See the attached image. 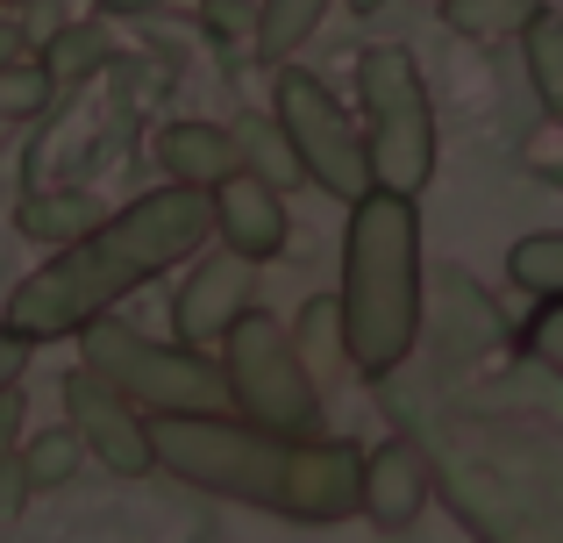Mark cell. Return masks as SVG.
I'll return each mask as SVG.
<instances>
[{
    "label": "cell",
    "mask_w": 563,
    "mask_h": 543,
    "mask_svg": "<svg viewBox=\"0 0 563 543\" xmlns=\"http://www.w3.org/2000/svg\"><path fill=\"white\" fill-rule=\"evenodd\" d=\"M214 237V194L207 186H157V194H136L122 215H100L79 243L51 258L43 272H29L22 286L8 293V322L22 344H51V336H79L93 315H108L122 293H136L143 279L186 265L192 251H207Z\"/></svg>",
    "instance_id": "cell-1"
},
{
    "label": "cell",
    "mask_w": 563,
    "mask_h": 543,
    "mask_svg": "<svg viewBox=\"0 0 563 543\" xmlns=\"http://www.w3.org/2000/svg\"><path fill=\"white\" fill-rule=\"evenodd\" d=\"M343 336L350 365L364 379H385L407 365L413 329H421V222H413L407 194L372 186L364 200H350L343 229Z\"/></svg>",
    "instance_id": "cell-2"
},
{
    "label": "cell",
    "mask_w": 563,
    "mask_h": 543,
    "mask_svg": "<svg viewBox=\"0 0 563 543\" xmlns=\"http://www.w3.org/2000/svg\"><path fill=\"white\" fill-rule=\"evenodd\" d=\"M143 430H151V458L165 473H179L186 487L221 493V501H250V508H278L292 436H272L250 415H221V408H157Z\"/></svg>",
    "instance_id": "cell-3"
},
{
    "label": "cell",
    "mask_w": 563,
    "mask_h": 543,
    "mask_svg": "<svg viewBox=\"0 0 563 543\" xmlns=\"http://www.w3.org/2000/svg\"><path fill=\"white\" fill-rule=\"evenodd\" d=\"M221 387H229L235 415H250L272 436H321V422H329L314 372L300 365L292 336L278 329L257 301H250L243 315L229 322V336H221Z\"/></svg>",
    "instance_id": "cell-4"
},
{
    "label": "cell",
    "mask_w": 563,
    "mask_h": 543,
    "mask_svg": "<svg viewBox=\"0 0 563 543\" xmlns=\"http://www.w3.org/2000/svg\"><path fill=\"white\" fill-rule=\"evenodd\" d=\"M357 94H364V115H372V137H364L372 186L413 200L435 180V108H428V79L407 43H372L357 57Z\"/></svg>",
    "instance_id": "cell-5"
},
{
    "label": "cell",
    "mask_w": 563,
    "mask_h": 543,
    "mask_svg": "<svg viewBox=\"0 0 563 543\" xmlns=\"http://www.w3.org/2000/svg\"><path fill=\"white\" fill-rule=\"evenodd\" d=\"M86 344V372H100L114 393L129 401H151V408H221V365H207V350L192 344H151L143 329L114 315H93L79 329Z\"/></svg>",
    "instance_id": "cell-6"
},
{
    "label": "cell",
    "mask_w": 563,
    "mask_h": 543,
    "mask_svg": "<svg viewBox=\"0 0 563 543\" xmlns=\"http://www.w3.org/2000/svg\"><path fill=\"white\" fill-rule=\"evenodd\" d=\"M272 72H278L272 79V115H278V129H286L300 172L335 200H364L372 194V151H364V137L350 129L343 100L300 65H272Z\"/></svg>",
    "instance_id": "cell-7"
},
{
    "label": "cell",
    "mask_w": 563,
    "mask_h": 543,
    "mask_svg": "<svg viewBox=\"0 0 563 543\" xmlns=\"http://www.w3.org/2000/svg\"><path fill=\"white\" fill-rule=\"evenodd\" d=\"M435 487L450 493V508L471 522L485 543H563V508L550 493H536L521 473L493 465L485 450H442Z\"/></svg>",
    "instance_id": "cell-8"
},
{
    "label": "cell",
    "mask_w": 563,
    "mask_h": 543,
    "mask_svg": "<svg viewBox=\"0 0 563 543\" xmlns=\"http://www.w3.org/2000/svg\"><path fill=\"white\" fill-rule=\"evenodd\" d=\"M364 501V450L343 436H292L286 479H278V515L292 522H343Z\"/></svg>",
    "instance_id": "cell-9"
},
{
    "label": "cell",
    "mask_w": 563,
    "mask_h": 543,
    "mask_svg": "<svg viewBox=\"0 0 563 543\" xmlns=\"http://www.w3.org/2000/svg\"><path fill=\"white\" fill-rule=\"evenodd\" d=\"M65 415H71V430H79V444L93 450V458L108 465L114 479H143V473H157V458H151V430L136 422L129 393H114L100 372H71V379H65Z\"/></svg>",
    "instance_id": "cell-10"
},
{
    "label": "cell",
    "mask_w": 563,
    "mask_h": 543,
    "mask_svg": "<svg viewBox=\"0 0 563 543\" xmlns=\"http://www.w3.org/2000/svg\"><path fill=\"white\" fill-rule=\"evenodd\" d=\"M214 194V229H221V251L250 258V265H272L278 251L292 243V215H286V194L278 186H264L257 172L235 165L221 186H207Z\"/></svg>",
    "instance_id": "cell-11"
},
{
    "label": "cell",
    "mask_w": 563,
    "mask_h": 543,
    "mask_svg": "<svg viewBox=\"0 0 563 543\" xmlns=\"http://www.w3.org/2000/svg\"><path fill=\"white\" fill-rule=\"evenodd\" d=\"M257 301V265L235 251L207 258V265H192V279L179 286V301H172V329H179V344L207 350L229 336V322L243 315V307Z\"/></svg>",
    "instance_id": "cell-12"
},
{
    "label": "cell",
    "mask_w": 563,
    "mask_h": 543,
    "mask_svg": "<svg viewBox=\"0 0 563 543\" xmlns=\"http://www.w3.org/2000/svg\"><path fill=\"white\" fill-rule=\"evenodd\" d=\"M428 493H435V458H428L413 436H385L372 458H364V501L357 508L378 530H407L428 508Z\"/></svg>",
    "instance_id": "cell-13"
},
{
    "label": "cell",
    "mask_w": 563,
    "mask_h": 543,
    "mask_svg": "<svg viewBox=\"0 0 563 543\" xmlns=\"http://www.w3.org/2000/svg\"><path fill=\"white\" fill-rule=\"evenodd\" d=\"M499 344H507V315L493 307V293L464 265L442 272V336H435L442 372H464V365H478L485 350H499Z\"/></svg>",
    "instance_id": "cell-14"
},
{
    "label": "cell",
    "mask_w": 563,
    "mask_h": 543,
    "mask_svg": "<svg viewBox=\"0 0 563 543\" xmlns=\"http://www.w3.org/2000/svg\"><path fill=\"white\" fill-rule=\"evenodd\" d=\"M100 215L108 208H100L93 194H79V186H29V194L14 200V229H22L29 243H51V251L79 243Z\"/></svg>",
    "instance_id": "cell-15"
},
{
    "label": "cell",
    "mask_w": 563,
    "mask_h": 543,
    "mask_svg": "<svg viewBox=\"0 0 563 543\" xmlns=\"http://www.w3.org/2000/svg\"><path fill=\"white\" fill-rule=\"evenodd\" d=\"M157 158H165V172L186 180V186H221L235 172V143H229V129H214V122H165Z\"/></svg>",
    "instance_id": "cell-16"
},
{
    "label": "cell",
    "mask_w": 563,
    "mask_h": 543,
    "mask_svg": "<svg viewBox=\"0 0 563 543\" xmlns=\"http://www.w3.org/2000/svg\"><path fill=\"white\" fill-rule=\"evenodd\" d=\"M43 72H51V86H86L100 79V72L114 65V29L108 14H93V22H57L51 36H43Z\"/></svg>",
    "instance_id": "cell-17"
},
{
    "label": "cell",
    "mask_w": 563,
    "mask_h": 543,
    "mask_svg": "<svg viewBox=\"0 0 563 543\" xmlns=\"http://www.w3.org/2000/svg\"><path fill=\"white\" fill-rule=\"evenodd\" d=\"M292 350H300V365L314 372V387H329V379L350 365L343 301H335V293H314V301H300V322H292Z\"/></svg>",
    "instance_id": "cell-18"
},
{
    "label": "cell",
    "mask_w": 563,
    "mask_h": 543,
    "mask_svg": "<svg viewBox=\"0 0 563 543\" xmlns=\"http://www.w3.org/2000/svg\"><path fill=\"white\" fill-rule=\"evenodd\" d=\"M229 143H235V165H250L264 186H278V194H286L292 180H307L300 158H292V143H286V129H278V115H235Z\"/></svg>",
    "instance_id": "cell-19"
},
{
    "label": "cell",
    "mask_w": 563,
    "mask_h": 543,
    "mask_svg": "<svg viewBox=\"0 0 563 543\" xmlns=\"http://www.w3.org/2000/svg\"><path fill=\"white\" fill-rule=\"evenodd\" d=\"M329 8L335 0H257V36H250V51H257L264 65H286V57L321 29Z\"/></svg>",
    "instance_id": "cell-20"
},
{
    "label": "cell",
    "mask_w": 563,
    "mask_h": 543,
    "mask_svg": "<svg viewBox=\"0 0 563 543\" xmlns=\"http://www.w3.org/2000/svg\"><path fill=\"white\" fill-rule=\"evenodd\" d=\"M521 57H528V79H536L542 108L563 122V14L556 8H536L521 22Z\"/></svg>",
    "instance_id": "cell-21"
},
{
    "label": "cell",
    "mask_w": 563,
    "mask_h": 543,
    "mask_svg": "<svg viewBox=\"0 0 563 543\" xmlns=\"http://www.w3.org/2000/svg\"><path fill=\"white\" fill-rule=\"evenodd\" d=\"M79 458H86V444H79V430H43V436H29L22 444V479H29V493H57V487H71V473H79Z\"/></svg>",
    "instance_id": "cell-22"
},
{
    "label": "cell",
    "mask_w": 563,
    "mask_h": 543,
    "mask_svg": "<svg viewBox=\"0 0 563 543\" xmlns=\"http://www.w3.org/2000/svg\"><path fill=\"white\" fill-rule=\"evenodd\" d=\"M507 279L521 293H536V301H563V229L514 243V251H507Z\"/></svg>",
    "instance_id": "cell-23"
},
{
    "label": "cell",
    "mask_w": 563,
    "mask_h": 543,
    "mask_svg": "<svg viewBox=\"0 0 563 543\" xmlns=\"http://www.w3.org/2000/svg\"><path fill=\"white\" fill-rule=\"evenodd\" d=\"M528 14H536V0H442V22L456 36H521Z\"/></svg>",
    "instance_id": "cell-24"
},
{
    "label": "cell",
    "mask_w": 563,
    "mask_h": 543,
    "mask_svg": "<svg viewBox=\"0 0 563 543\" xmlns=\"http://www.w3.org/2000/svg\"><path fill=\"white\" fill-rule=\"evenodd\" d=\"M51 100H57V86H51L43 65H22V57L0 65V115H8V122H29V115H43Z\"/></svg>",
    "instance_id": "cell-25"
},
{
    "label": "cell",
    "mask_w": 563,
    "mask_h": 543,
    "mask_svg": "<svg viewBox=\"0 0 563 543\" xmlns=\"http://www.w3.org/2000/svg\"><path fill=\"white\" fill-rule=\"evenodd\" d=\"M200 36L221 51H250L257 36V0H200Z\"/></svg>",
    "instance_id": "cell-26"
},
{
    "label": "cell",
    "mask_w": 563,
    "mask_h": 543,
    "mask_svg": "<svg viewBox=\"0 0 563 543\" xmlns=\"http://www.w3.org/2000/svg\"><path fill=\"white\" fill-rule=\"evenodd\" d=\"M528 350H536V365H550L563 379V301H550L536 322H528Z\"/></svg>",
    "instance_id": "cell-27"
},
{
    "label": "cell",
    "mask_w": 563,
    "mask_h": 543,
    "mask_svg": "<svg viewBox=\"0 0 563 543\" xmlns=\"http://www.w3.org/2000/svg\"><path fill=\"white\" fill-rule=\"evenodd\" d=\"M22 501H29V479H22V465H8V450H0V522H8Z\"/></svg>",
    "instance_id": "cell-28"
},
{
    "label": "cell",
    "mask_w": 563,
    "mask_h": 543,
    "mask_svg": "<svg viewBox=\"0 0 563 543\" xmlns=\"http://www.w3.org/2000/svg\"><path fill=\"white\" fill-rule=\"evenodd\" d=\"M22 365H29V344L14 329H0V387H14V379H22Z\"/></svg>",
    "instance_id": "cell-29"
},
{
    "label": "cell",
    "mask_w": 563,
    "mask_h": 543,
    "mask_svg": "<svg viewBox=\"0 0 563 543\" xmlns=\"http://www.w3.org/2000/svg\"><path fill=\"white\" fill-rule=\"evenodd\" d=\"M14 430H22V387H0V450L14 444Z\"/></svg>",
    "instance_id": "cell-30"
},
{
    "label": "cell",
    "mask_w": 563,
    "mask_h": 543,
    "mask_svg": "<svg viewBox=\"0 0 563 543\" xmlns=\"http://www.w3.org/2000/svg\"><path fill=\"white\" fill-rule=\"evenodd\" d=\"M22 29H14V22H0V65H14V57H22Z\"/></svg>",
    "instance_id": "cell-31"
},
{
    "label": "cell",
    "mask_w": 563,
    "mask_h": 543,
    "mask_svg": "<svg viewBox=\"0 0 563 543\" xmlns=\"http://www.w3.org/2000/svg\"><path fill=\"white\" fill-rule=\"evenodd\" d=\"M343 8H350V14H378L385 0H343Z\"/></svg>",
    "instance_id": "cell-32"
},
{
    "label": "cell",
    "mask_w": 563,
    "mask_h": 543,
    "mask_svg": "<svg viewBox=\"0 0 563 543\" xmlns=\"http://www.w3.org/2000/svg\"><path fill=\"white\" fill-rule=\"evenodd\" d=\"M478 543H485V536H478Z\"/></svg>",
    "instance_id": "cell-33"
}]
</instances>
